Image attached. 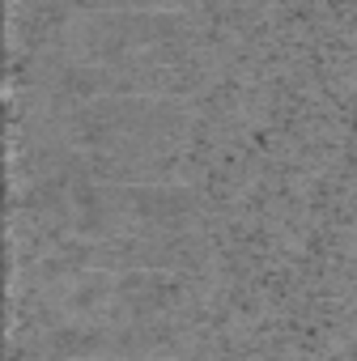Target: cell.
<instances>
[{
    "label": "cell",
    "instance_id": "cell-1",
    "mask_svg": "<svg viewBox=\"0 0 357 361\" xmlns=\"http://www.w3.org/2000/svg\"><path fill=\"white\" fill-rule=\"evenodd\" d=\"M188 39V26L162 13V9H115V13H90L77 18L64 30V47L77 60L111 64V60H132L145 51H162Z\"/></svg>",
    "mask_w": 357,
    "mask_h": 361
},
{
    "label": "cell",
    "instance_id": "cell-2",
    "mask_svg": "<svg viewBox=\"0 0 357 361\" xmlns=\"http://www.w3.org/2000/svg\"><path fill=\"white\" fill-rule=\"evenodd\" d=\"M183 115L157 98H94L81 102L68 119V132L77 145L94 149H153L178 136Z\"/></svg>",
    "mask_w": 357,
    "mask_h": 361
},
{
    "label": "cell",
    "instance_id": "cell-3",
    "mask_svg": "<svg viewBox=\"0 0 357 361\" xmlns=\"http://www.w3.org/2000/svg\"><path fill=\"white\" fill-rule=\"evenodd\" d=\"M77 209H98L111 221H140V226H183L196 213V200L178 188H98L73 192Z\"/></svg>",
    "mask_w": 357,
    "mask_h": 361
},
{
    "label": "cell",
    "instance_id": "cell-4",
    "mask_svg": "<svg viewBox=\"0 0 357 361\" xmlns=\"http://www.w3.org/2000/svg\"><path fill=\"white\" fill-rule=\"evenodd\" d=\"M56 5L77 13H115V9H170L178 0H56Z\"/></svg>",
    "mask_w": 357,
    "mask_h": 361
}]
</instances>
